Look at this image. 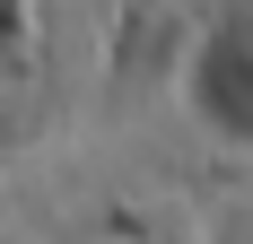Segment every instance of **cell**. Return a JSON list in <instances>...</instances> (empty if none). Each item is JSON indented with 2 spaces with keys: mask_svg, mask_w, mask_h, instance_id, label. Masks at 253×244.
<instances>
[{
  "mask_svg": "<svg viewBox=\"0 0 253 244\" xmlns=\"http://www.w3.org/2000/svg\"><path fill=\"white\" fill-rule=\"evenodd\" d=\"M210 61V87H201V114L218 122V131H236V140H253V18L218 26L201 44Z\"/></svg>",
  "mask_w": 253,
  "mask_h": 244,
  "instance_id": "cell-1",
  "label": "cell"
}]
</instances>
